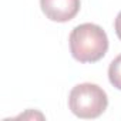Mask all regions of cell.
Listing matches in <instances>:
<instances>
[{
	"label": "cell",
	"instance_id": "6da1fadb",
	"mask_svg": "<svg viewBox=\"0 0 121 121\" xmlns=\"http://www.w3.org/2000/svg\"><path fill=\"white\" fill-rule=\"evenodd\" d=\"M70 53L78 63H97L108 51L107 33L94 23L76 26L69 39Z\"/></svg>",
	"mask_w": 121,
	"mask_h": 121
},
{
	"label": "cell",
	"instance_id": "7a4b0ae2",
	"mask_svg": "<svg viewBox=\"0 0 121 121\" xmlns=\"http://www.w3.org/2000/svg\"><path fill=\"white\" fill-rule=\"evenodd\" d=\"M108 107L107 93L97 84L81 83L71 88L69 108L78 118H98Z\"/></svg>",
	"mask_w": 121,
	"mask_h": 121
},
{
	"label": "cell",
	"instance_id": "3957f363",
	"mask_svg": "<svg viewBox=\"0 0 121 121\" xmlns=\"http://www.w3.org/2000/svg\"><path fill=\"white\" fill-rule=\"evenodd\" d=\"M43 14L57 23H67L73 20L81 7L80 0H40Z\"/></svg>",
	"mask_w": 121,
	"mask_h": 121
},
{
	"label": "cell",
	"instance_id": "277c9868",
	"mask_svg": "<svg viewBox=\"0 0 121 121\" xmlns=\"http://www.w3.org/2000/svg\"><path fill=\"white\" fill-rule=\"evenodd\" d=\"M108 80L112 87L121 91V54L117 56L108 66Z\"/></svg>",
	"mask_w": 121,
	"mask_h": 121
},
{
	"label": "cell",
	"instance_id": "5b68a950",
	"mask_svg": "<svg viewBox=\"0 0 121 121\" xmlns=\"http://www.w3.org/2000/svg\"><path fill=\"white\" fill-rule=\"evenodd\" d=\"M114 30H115V34L117 37L121 40V12L117 14L115 17V22H114Z\"/></svg>",
	"mask_w": 121,
	"mask_h": 121
}]
</instances>
